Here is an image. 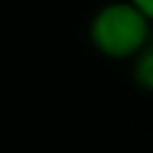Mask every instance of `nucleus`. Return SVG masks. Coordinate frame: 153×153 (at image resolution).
Instances as JSON below:
<instances>
[{"instance_id":"nucleus-1","label":"nucleus","mask_w":153,"mask_h":153,"mask_svg":"<svg viewBox=\"0 0 153 153\" xmlns=\"http://www.w3.org/2000/svg\"><path fill=\"white\" fill-rule=\"evenodd\" d=\"M153 37V20L131 0H108L88 20V43L114 62H133Z\"/></svg>"},{"instance_id":"nucleus-2","label":"nucleus","mask_w":153,"mask_h":153,"mask_svg":"<svg viewBox=\"0 0 153 153\" xmlns=\"http://www.w3.org/2000/svg\"><path fill=\"white\" fill-rule=\"evenodd\" d=\"M131 79H133V85H136V88L153 94V37H150L148 48L131 62Z\"/></svg>"},{"instance_id":"nucleus-3","label":"nucleus","mask_w":153,"mask_h":153,"mask_svg":"<svg viewBox=\"0 0 153 153\" xmlns=\"http://www.w3.org/2000/svg\"><path fill=\"white\" fill-rule=\"evenodd\" d=\"M131 3L136 6L139 11H145V14H148L150 20H153V0H131Z\"/></svg>"}]
</instances>
